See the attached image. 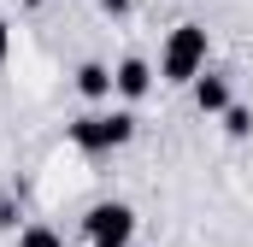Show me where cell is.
Segmentation results:
<instances>
[{
	"label": "cell",
	"instance_id": "obj_1",
	"mask_svg": "<svg viewBox=\"0 0 253 247\" xmlns=\"http://www.w3.org/2000/svg\"><path fill=\"white\" fill-rule=\"evenodd\" d=\"M71 135H77V147L100 153V147H118V141H129V118H124V112H112V118H83Z\"/></svg>",
	"mask_w": 253,
	"mask_h": 247
},
{
	"label": "cell",
	"instance_id": "obj_2",
	"mask_svg": "<svg viewBox=\"0 0 253 247\" xmlns=\"http://www.w3.org/2000/svg\"><path fill=\"white\" fill-rule=\"evenodd\" d=\"M206 59V30H183L177 41H171V53H165V77H194V65Z\"/></svg>",
	"mask_w": 253,
	"mask_h": 247
},
{
	"label": "cell",
	"instance_id": "obj_3",
	"mask_svg": "<svg viewBox=\"0 0 253 247\" xmlns=\"http://www.w3.org/2000/svg\"><path fill=\"white\" fill-rule=\"evenodd\" d=\"M129 230H135V218H129V206H94L88 212V236L94 242H129Z\"/></svg>",
	"mask_w": 253,
	"mask_h": 247
},
{
	"label": "cell",
	"instance_id": "obj_4",
	"mask_svg": "<svg viewBox=\"0 0 253 247\" xmlns=\"http://www.w3.org/2000/svg\"><path fill=\"white\" fill-rule=\"evenodd\" d=\"M194 94H200V106H212V112H218V106L230 100V82H224V77H200V88H194Z\"/></svg>",
	"mask_w": 253,
	"mask_h": 247
},
{
	"label": "cell",
	"instance_id": "obj_5",
	"mask_svg": "<svg viewBox=\"0 0 253 247\" xmlns=\"http://www.w3.org/2000/svg\"><path fill=\"white\" fill-rule=\"evenodd\" d=\"M118 88H124V94H141V88H147V65H141V59H129L124 71H118Z\"/></svg>",
	"mask_w": 253,
	"mask_h": 247
},
{
	"label": "cell",
	"instance_id": "obj_6",
	"mask_svg": "<svg viewBox=\"0 0 253 247\" xmlns=\"http://www.w3.org/2000/svg\"><path fill=\"white\" fill-rule=\"evenodd\" d=\"M106 88H112V77H106L100 65H88V71H83V94H106Z\"/></svg>",
	"mask_w": 253,
	"mask_h": 247
},
{
	"label": "cell",
	"instance_id": "obj_7",
	"mask_svg": "<svg viewBox=\"0 0 253 247\" xmlns=\"http://www.w3.org/2000/svg\"><path fill=\"white\" fill-rule=\"evenodd\" d=\"M24 247H59V236H53V230H30V236H24Z\"/></svg>",
	"mask_w": 253,
	"mask_h": 247
},
{
	"label": "cell",
	"instance_id": "obj_8",
	"mask_svg": "<svg viewBox=\"0 0 253 247\" xmlns=\"http://www.w3.org/2000/svg\"><path fill=\"white\" fill-rule=\"evenodd\" d=\"M0 53H6V24H0Z\"/></svg>",
	"mask_w": 253,
	"mask_h": 247
}]
</instances>
